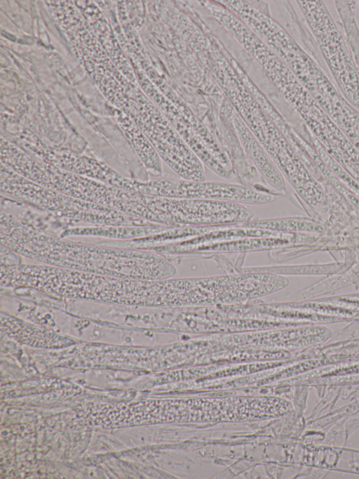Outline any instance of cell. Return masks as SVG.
Instances as JSON below:
<instances>
[{
	"mask_svg": "<svg viewBox=\"0 0 359 479\" xmlns=\"http://www.w3.org/2000/svg\"><path fill=\"white\" fill-rule=\"evenodd\" d=\"M1 244L46 265L85 273L146 280L175 273L164 256L150 250L91 244L55 237L24 225L1 211Z\"/></svg>",
	"mask_w": 359,
	"mask_h": 479,
	"instance_id": "obj_1",
	"label": "cell"
},
{
	"mask_svg": "<svg viewBox=\"0 0 359 479\" xmlns=\"http://www.w3.org/2000/svg\"><path fill=\"white\" fill-rule=\"evenodd\" d=\"M29 288L49 296L126 306L155 305V280L97 275L48 265H32Z\"/></svg>",
	"mask_w": 359,
	"mask_h": 479,
	"instance_id": "obj_2",
	"label": "cell"
},
{
	"mask_svg": "<svg viewBox=\"0 0 359 479\" xmlns=\"http://www.w3.org/2000/svg\"><path fill=\"white\" fill-rule=\"evenodd\" d=\"M11 169L40 185L68 196L144 219L147 208L141 193L131 192L62 169L25 152L12 160Z\"/></svg>",
	"mask_w": 359,
	"mask_h": 479,
	"instance_id": "obj_3",
	"label": "cell"
},
{
	"mask_svg": "<svg viewBox=\"0 0 359 479\" xmlns=\"http://www.w3.org/2000/svg\"><path fill=\"white\" fill-rule=\"evenodd\" d=\"M1 195L73 221L100 225H147L136 218L102 205L76 199L32 182L4 164L1 166Z\"/></svg>",
	"mask_w": 359,
	"mask_h": 479,
	"instance_id": "obj_4",
	"label": "cell"
},
{
	"mask_svg": "<svg viewBox=\"0 0 359 479\" xmlns=\"http://www.w3.org/2000/svg\"><path fill=\"white\" fill-rule=\"evenodd\" d=\"M142 202L149 211L151 222L168 227L236 225L253 217L243 204L231 202L144 194Z\"/></svg>",
	"mask_w": 359,
	"mask_h": 479,
	"instance_id": "obj_5",
	"label": "cell"
},
{
	"mask_svg": "<svg viewBox=\"0 0 359 479\" xmlns=\"http://www.w3.org/2000/svg\"><path fill=\"white\" fill-rule=\"evenodd\" d=\"M343 95L359 110V73L346 43L322 1H297Z\"/></svg>",
	"mask_w": 359,
	"mask_h": 479,
	"instance_id": "obj_6",
	"label": "cell"
},
{
	"mask_svg": "<svg viewBox=\"0 0 359 479\" xmlns=\"http://www.w3.org/2000/svg\"><path fill=\"white\" fill-rule=\"evenodd\" d=\"M140 193L165 197L218 200L239 204L272 202L280 193L243 185L215 181H195L182 178L154 177L142 181Z\"/></svg>",
	"mask_w": 359,
	"mask_h": 479,
	"instance_id": "obj_7",
	"label": "cell"
},
{
	"mask_svg": "<svg viewBox=\"0 0 359 479\" xmlns=\"http://www.w3.org/2000/svg\"><path fill=\"white\" fill-rule=\"evenodd\" d=\"M229 117L245 155L260 177L281 195L286 194L287 188L283 174L260 143L238 113L231 111Z\"/></svg>",
	"mask_w": 359,
	"mask_h": 479,
	"instance_id": "obj_8",
	"label": "cell"
},
{
	"mask_svg": "<svg viewBox=\"0 0 359 479\" xmlns=\"http://www.w3.org/2000/svg\"><path fill=\"white\" fill-rule=\"evenodd\" d=\"M114 117L148 173L154 177L161 176V159L138 126L122 112H116Z\"/></svg>",
	"mask_w": 359,
	"mask_h": 479,
	"instance_id": "obj_9",
	"label": "cell"
},
{
	"mask_svg": "<svg viewBox=\"0 0 359 479\" xmlns=\"http://www.w3.org/2000/svg\"><path fill=\"white\" fill-rule=\"evenodd\" d=\"M168 227L153 225H98L95 227H78L65 230L60 237L69 236L104 237L118 240H128L157 234Z\"/></svg>",
	"mask_w": 359,
	"mask_h": 479,
	"instance_id": "obj_10",
	"label": "cell"
},
{
	"mask_svg": "<svg viewBox=\"0 0 359 479\" xmlns=\"http://www.w3.org/2000/svg\"><path fill=\"white\" fill-rule=\"evenodd\" d=\"M19 254L1 244V267L12 266L20 264Z\"/></svg>",
	"mask_w": 359,
	"mask_h": 479,
	"instance_id": "obj_11",
	"label": "cell"
}]
</instances>
